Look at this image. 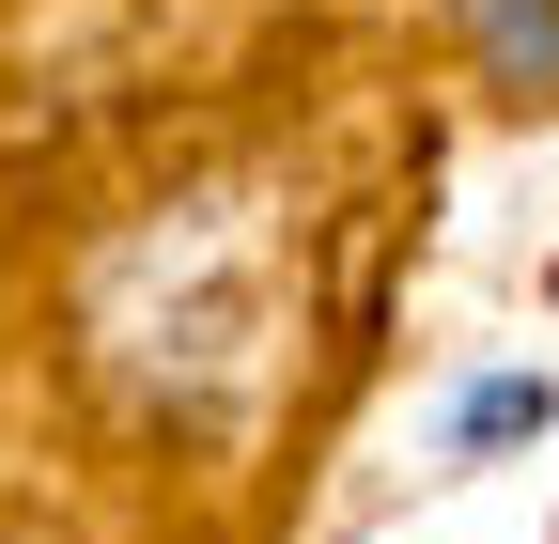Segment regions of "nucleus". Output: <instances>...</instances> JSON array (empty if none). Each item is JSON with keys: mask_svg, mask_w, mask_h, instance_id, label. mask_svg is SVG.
<instances>
[{"mask_svg": "<svg viewBox=\"0 0 559 544\" xmlns=\"http://www.w3.org/2000/svg\"><path fill=\"white\" fill-rule=\"evenodd\" d=\"M528 421H544V389H528V374H498V389H466V404H451V436H466V451H481V436H528Z\"/></svg>", "mask_w": 559, "mask_h": 544, "instance_id": "f257e3e1", "label": "nucleus"}]
</instances>
